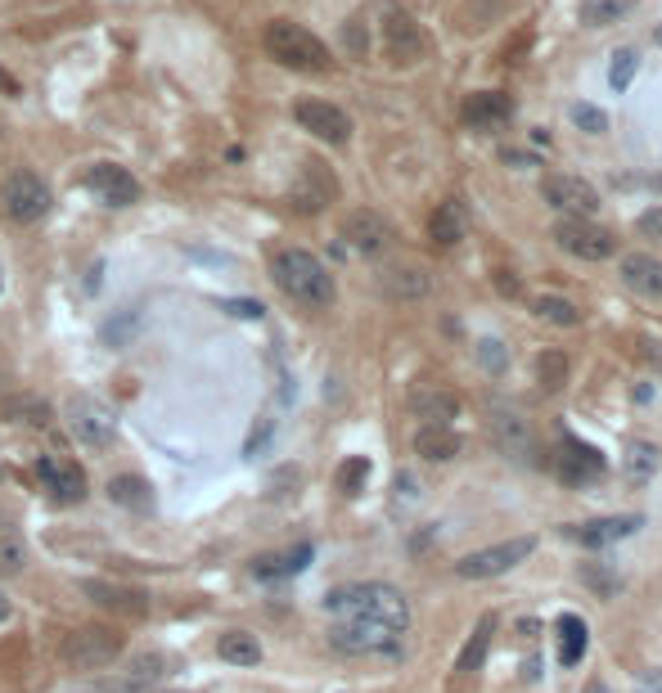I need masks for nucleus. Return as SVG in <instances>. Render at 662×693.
<instances>
[{"instance_id": "obj_7", "label": "nucleus", "mask_w": 662, "mask_h": 693, "mask_svg": "<svg viewBox=\"0 0 662 693\" xmlns=\"http://www.w3.org/2000/svg\"><path fill=\"white\" fill-rule=\"evenodd\" d=\"M64 419H68V432L91 450L113 446V437H118V414H113L100 396H86V392L73 396V401L64 405Z\"/></svg>"}, {"instance_id": "obj_32", "label": "nucleus", "mask_w": 662, "mask_h": 693, "mask_svg": "<svg viewBox=\"0 0 662 693\" xmlns=\"http://www.w3.org/2000/svg\"><path fill=\"white\" fill-rule=\"evenodd\" d=\"M626 477H631L635 486H644L653 473L662 468V450L653 446V441H631V450H626Z\"/></svg>"}, {"instance_id": "obj_33", "label": "nucleus", "mask_w": 662, "mask_h": 693, "mask_svg": "<svg viewBox=\"0 0 662 693\" xmlns=\"http://www.w3.org/2000/svg\"><path fill=\"white\" fill-rule=\"evenodd\" d=\"M532 311L541 315L545 324H554V329H572V324H581V311L568 302V297H559V293H541V297H532Z\"/></svg>"}, {"instance_id": "obj_20", "label": "nucleus", "mask_w": 662, "mask_h": 693, "mask_svg": "<svg viewBox=\"0 0 662 693\" xmlns=\"http://www.w3.org/2000/svg\"><path fill=\"white\" fill-rule=\"evenodd\" d=\"M343 239L352 252L374 257V252L388 248V221H383L379 212H370V207H356V212L343 216Z\"/></svg>"}, {"instance_id": "obj_5", "label": "nucleus", "mask_w": 662, "mask_h": 693, "mask_svg": "<svg viewBox=\"0 0 662 693\" xmlns=\"http://www.w3.org/2000/svg\"><path fill=\"white\" fill-rule=\"evenodd\" d=\"M536 554V536H514V540H500V545H487V549H473L455 563V576L464 581H491V576H505L514 572L518 563Z\"/></svg>"}, {"instance_id": "obj_35", "label": "nucleus", "mask_w": 662, "mask_h": 693, "mask_svg": "<svg viewBox=\"0 0 662 693\" xmlns=\"http://www.w3.org/2000/svg\"><path fill=\"white\" fill-rule=\"evenodd\" d=\"M563 378H568V356L563 351H541L536 356V383H541V392H559Z\"/></svg>"}, {"instance_id": "obj_37", "label": "nucleus", "mask_w": 662, "mask_h": 693, "mask_svg": "<svg viewBox=\"0 0 662 693\" xmlns=\"http://www.w3.org/2000/svg\"><path fill=\"white\" fill-rule=\"evenodd\" d=\"M635 68H640V54L631 50V45H622V50H613V63H608V86L613 90H626L635 77Z\"/></svg>"}, {"instance_id": "obj_34", "label": "nucleus", "mask_w": 662, "mask_h": 693, "mask_svg": "<svg viewBox=\"0 0 662 693\" xmlns=\"http://www.w3.org/2000/svg\"><path fill=\"white\" fill-rule=\"evenodd\" d=\"M635 9V0H581V23L586 27H613L617 18H626Z\"/></svg>"}, {"instance_id": "obj_17", "label": "nucleus", "mask_w": 662, "mask_h": 693, "mask_svg": "<svg viewBox=\"0 0 662 693\" xmlns=\"http://www.w3.org/2000/svg\"><path fill=\"white\" fill-rule=\"evenodd\" d=\"M604 468H608V459L599 455L590 441H581V437H563V450H559V477L568 486H590V482H599L604 477Z\"/></svg>"}, {"instance_id": "obj_11", "label": "nucleus", "mask_w": 662, "mask_h": 693, "mask_svg": "<svg viewBox=\"0 0 662 693\" xmlns=\"http://www.w3.org/2000/svg\"><path fill=\"white\" fill-rule=\"evenodd\" d=\"M5 212H10L19 225L41 221V216L50 212V189H46V180H41L37 171H28V167L10 171V176H5Z\"/></svg>"}, {"instance_id": "obj_19", "label": "nucleus", "mask_w": 662, "mask_h": 693, "mask_svg": "<svg viewBox=\"0 0 662 693\" xmlns=\"http://www.w3.org/2000/svg\"><path fill=\"white\" fill-rule=\"evenodd\" d=\"M334 194H338L334 171H329L325 162H316V158L302 162L298 185H293V194H289L293 207H298V212H320L325 203H334Z\"/></svg>"}, {"instance_id": "obj_48", "label": "nucleus", "mask_w": 662, "mask_h": 693, "mask_svg": "<svg viewBox=\"0 0 662 693\" xmlns=\"http://www.w3.org/2000/svg\"><path fill=\"white\" fill-rule=\"evenodd\" d=\"M649 185H653V189H658V194H662V176H653V180H649Z\"/></svg>"}, {"instance_id": "obj_31", "label": "nucleus", "mask_w": 662, "mask_h": 693, "mask_svg": "<svg viewBox=\"0 0 662 693\" xmlns=\"http://www.w3.org/2000/svg\"><path fill=\"white\" fill-rule=\"evenodd\" d=\"M217 653H221V662H230V666L262 662V644H257V635H248V630H226V635L217 639Z\"/></svg>"}, {"instance_id": "obj_49", "label": "nucleus", "mask_w": 662, "mask_h": 693, "mask_svg": "<svg viewBox=\"0 0 662 693\" xmlns=\"http://www.w3.org/2000/svg\"><path fill=\"white\" fill-rule=\"evenodd\" d=\"M653 36H658V45H662V27H658V32H653Z\"/></svg>"}, {"instance_id": "obj_23", "label": "nucleus", "mask_w": 662, "mask_h": 693, "mask_svg": "<svg viewBox=\"0 0 662 693\" xmlns=\"http://www.w3.org/2000/svg\"><path fill=\"white\" fill-rule=\"evenodd\" d=\"M464 234H469V207H464L460 198H446V203L428 216V239H433L437 248H451V243H460Z\"/></svg>"}, {"instance_id": "obj_21", "label": "nucleus", "mask_w": 662, "mask_h": 693, "mask_svg": "<svg viewBox=\"0 0 662 693\" xmlns=\"http://www.w3.org/2000/svg\"><path fill=\"white\" fill-rule=\"evenodd\" d=\"M460 117H464V126H473V131H500V126L514 117V104H509V95H500V90H473V95L464 99Z\"/></svg>"}, {"instance_id": "obj_27", "label": "nucleus", "mask_w": 662, "mask_h": 693, "mask_svg": "<svg viewBox=\"0 0 662 693\" xmlns=\"http://www.w3.org/2000/svg\"><path fill=\"white\" fill-rule=\"evenodd\" d=\"M554 630H559V662L563 666H577L581 657H586V644H590L586 617H577V612H563Z\"/></svg>"}, {"instance_id": "obj_43", "label": "nucleus", "mask_w": 662, "mask_h": 693, "mask_svg": "<svg viewBox=\"0 0 662 693\" xmlns=\"http://www.w3.org/2000/svg\"><path fill=\"white\" fill-rule=\"evenodd\" d=\"M226 311L239 320H262V302H226Z\"/></svg>"}, {"instance_id": "obj_42", "label": "nucleus", "mask_w": 662, "mask_h": 693, "mask_svg": "<svg viewBox=\"0 0 662 693\" xmlns=\"http://www.w3.org/2000/svg\"><path fill=\"white\" fill-rule=\"evenodd\" d=\"M343 41L352 54H365V18H352V23L343 27Z\"/></svg>"}, {"instance_id": "obj_46", "label": "nucleus", "mask_w": 662, "mask_h": 693, "mask_svg": "<svg viewBox=\"0 0 662 693\" xmlns=\"http://www.w3.org/2000/svg\"><path fill=\"white\" fill-rule=\"evenodd\" d=\"M10 617H14V603L5 599V594H0V626H5V621H10Z\"/></svg>"}, {"instance_id": "obj_30", "label": "nucleus", "mask_w": 662, "mask_h": 693, "mask_svg": "<svg viewBox=\"0 0 662 693\" xmlns=\"http://www.w3.org/2000/svg\"><path fill=\"white\" fill-rule=\"evenodd\" d=\"M109 500L122 504V509L145 513L149 504H154V486H149L145 477H136V473H122V477H113L109 482Z\"/></svg>"}, {"instance_id": "obj_45", "label": "nucleus", "mask_w": 662, "mask_h": 693, "mask_svg": "<svg viewBox=\"0 0 662 693\" xmlns=\"http://www.w3.org/2000/svg\"><path fill=\"white\" fill-rule=\"evenodd\" d=\"M397 495H401V500H415V495H419V491H415V477H410V473L397 477Z\"/></svg>"}, {"instance_id": "obj_13", "label": "nucleus", "mask_w": 662, "mask_h": 693, "mask_svg": "<svg viewBox=\"0 0 662 693\" xmlns=\"http://www.w3.org/2000/svg\"><path fill=\"white\" fill-rule=\"evenodd\" d=\"M541 194L550 207H559L563 216H595L599 212V194L586 185L581 176H568V171H554V176L541 180Z\"/></svg>"}, {"instance_id": "obj_25", "label": "nucleus", "mask_w": 662, "mask_h": 693, "mask_svg": "<svg viewBox=\"0 0 662 693\" xmlns=\"http://www.w3.org/2000/svg\"><path fill=\"white\" fill-rule=\"evenodd\" d=\"M410 410H415L424 423L451 428V419L460 414V401H455L451 392H442V387H415V392H410Z\"/></svg>"}, {"instance_id": "obj_8", "label": "nucleus", "mask_w": 662, "mask_h": 693, "mask_svg": "<svg viewBox=\"0 0 662 693\" xmlns=\"http://www.w3.org/2000/svg\"><path fill=\"white\" fill-rule=\"evenodd\" d=\"M329 644L338 653L352 657H397L401 653V630L379 626V621H338L329 630Z\"/></svg>"}, {"instance_id": "obj_15", "label": "nucleus", "mask_w": 662, "mask_h": 693, "mask_svg": "<svg viewBox=\"0 0 662 693\" xmlns=\"http://www.w3.org/2000/svg\"><path fill=\"white\" fill-rule=\"evenodd\" d=\"M86 189H91V194L100 198L104 207H131V203H140V180L131 176L127 167H118V162H95V167L86 171Z\"/></svg>"}, {"instance_id": "obj_3", "label": "nucleus", "mask_w": 662, "mask_h": 693, "mask_svg": "<svg viewBox=\"0 0 662 693\" xmlns=\"http://www.w3.org/2000/svg\"><path fill=\"white\" fill-rule=\"evenodd\" d=\"M262 45L280 68H293V72H329V45L320 41L316 32H307L302 23L293 18H271L262 32Z\"/></svg>"}, {"instance_id": "obj_40", "label": "nucleus", "mask_w": 662, "mask_h": 693, "mask_svg": "<svg viewBox=\"0 0 662 693\" xmlns=\"http://www.w3.org/2000/svg\"><path fill=\"white\" fill-rule=\"evenodd\" d=\"M478 365L487 369V374H505V369H509L505 342H500V338H482V342H478Z\"/></svg>"}, {"instance_id": "obj_10", "label": "nucleus", "mask_w": 662, "mask_h": 693, "mask_svg": "<svg viewBox=\"0 0 662 693\" xmlns=\"http://www.w3.org/2000/svg\"><path fill=\"white\" fill-rule=\"evenodd\" d=\"M554 243H559L563 252H572V257H581V261H608L617 252L613 234L599 230V225H590L586 216H559V221H554Z\"/></svg>"}, {"instance_id": "obj_29", "label": "nucleus", "mask_w": 662, "mask_h": 693, "mask_svg": "<svg viewBox=\"0 0 662 693\" xmlns=\"http://www.w3.org/2000/svg\"><path fill=\"white\" fill-rule=\"evenodd\" d=\"M23 567H28V540L10 518H0V581L19 576Z\"/></svg>"}, {"instance_id": "obj_14", "label": "nucleus", "mask_w": 662, "mask_h": 693, "mask_svg": "<svg viewBox=\"0 0 662 693\" xmlns=\"http://www.w3.org/2000/svg\"><path fill=\"white\" fill-rule=\"evenodd\" d=\"M82 594L91 603H100L104 612H118V617H145L154 594L149 590H136V585H118V581H100V576H86L82 581Z\"/></svg>"}, {"instance_id": "obj_6", "label": "nucleus", "mask_w": 662, "mask_h": 693, "mask_svg": "<svg viewBox=\"0 0 662 693\" xmlns=\"http://www.w3.org/2000/svg\"><path fill=\"white\" fill-rule=\"evenodd\" d=\"M122 648H127V639H122L118 630L77 626L73 635L64 639V662L73 666V671H104V666H113L122 657Z\"/></svg>"}, {"instance_id": "obj_28", "label": "nucleus", "mask_w": 662, "mask_h": 693, "mask_svg": "<svg viewBox=\"0 0 662 693\" xmlns=\"http://www.w3.org/2000/svg\"><path fill=\"white\" fill-rule=\"evenodd\" d=\"M379 288L388 297L415 302V297L428 293V275H424V270H415V266H392V270H383V275H379Z\"/></svg>"}, {"instance_id": "obj_2", "label": "nucleus", "mask_w": 662, "mask_h": 693, "mask_svg": "<svg viewBox=\"0 0 662 693\" xmlns=\"http://www.w3.org/2000/svg\"><path fill=\"white\" fill-rule=\"evenodd\" d=\"M271 279L289 302H298L302 311H329L338 297L329 266L307 248H280L271 257Z\"/></svg>"}, {"instance_id": "obj_1", "label": "nucleus", "mask_w": 662, "mask_h": 693, "mask_svg": "<svg viewBox=\"0 0 662 693\" xmlns=\"http://www.w3.org/2000/svg\"><path fill=\"white\" fill-rule=\"evenodd\" d=\"M325 608L338 621H379L406 635L410 626V599L388 581H356V585H338L325 594Z\"/></svg>"}, {"instance_id": "obj_9", "label": "nucleus", "mask_w": 662, "mask_h": 693, "mask_svg": "<svg viewBox=\"0 0 662 693\" xmlns=\"http://www.w3.org/2000/svg\"><path fill=\"white\" fill-rule=\"evenodd\" d=\"M487 428H491V441H496V450L505 459H514V464H536V459H541L536 432L527 428V419L514 410V405H491Z\"/></svg>"}, {"instance_id": "obj_12", "label": "nucleus", "mask_w": 662, "mask_h": 693, "mask_svg": "<svg viewBox=\"0 0 662 693\" xmlns=\"http://www.w3.org/2000/svg\"><path fill=\"white\" fill-rule=\"evenodd\" d=\"M293 117H298L302 131H311L325 144H347L352 140V117H347L338 104H329V99H298Z\"/></svg>"}, {"instance_id": "obj_16", "label": "nucleus", "mask_w": 662, "mask_h": 693, "mask_svg": "<svg viewBox=\"0 0 662 693\" xmlns=\"http://www.w3.org/2000/svg\"><path fill=\"white\" fill-rule=\"evenodd\" d=\"M640 527H644L640 513H613V518H590V522H577V527H563V536L586 549H604V545H617V540L635 536Z\"/></svg>"}, {"instance_id": "obj_18", "label": "nucleus", "mask_w": 662, "mask_h": 693, "mask_svg": "<svg viewBox=\"0 0 662 693\" xmlns=\"http://www.w3.org/2000/svg\"><path fill=\"white\" fill-rule=\"evenodd\" d=\"M37 477L59 504H82L86 500V473L73 464V459L59 455H41L37 459Z\"/></svg>"}, {"instance_id": "obj_47", "label": "nucleus", "mask_w": 662, "mask_h": 693, "mask_svg": "<svg viewBox=\"0 0 662 693\" xmlns=\"http://www.w3.org/2000/svg\"><path fill=\"white\" fill-rule=\"evenodd\" d=\"M586 693H613V689H608V684H599V680H595V684H586Z\"/></svg>"}, {"instance_id": "obj_26", "label": "nucleus", "mask_w": 662, "mask_h": 693, "mask_svg": "<svg viewBox=\"0 0 662 693\" xmlns=\"http://www.w3.org/2000/svg\"><path fill=\"white\" fill-rule=\"evenodd\" d=\"M491 635H496V617H478V626H473V635L464 639V648H460V657H455V671L460 675H473V671H482V662H487V653H491Z\"/></svg>"}, {"instance_id": "obj_4", "label": "nucleus", "mask_w": 662, "mask_h": 693, "mask_svg": "<svg viewBox=\"0 0 662 693\" xmlns=\"http://www.w3.org/2000/svg\"><path fill=\"white\" fill-rule=\"evenodd\" d=\"M379 36H383V54H388L392 68H415V63H424L428 36H424V27H419L401 5H383Z\"/></svg>"}, {"instance_id": "obj_38", "label": "nucleus", "mask_w": 662, "mask_h": 693, "mask_svg": "<svg viewBox=\"0 0 662 693\" xmlns=\"http://www.w3.org/2000/svg\"><path fill=\"white\" fill-rule=\"evenodd\" d=\"M163 675H167V657H158V653H145V657H136V662L127 666V680L140 684V689H149V684L163 680Z\"/></svg>"}, {"instance_id": "obj_24", "label": "nucleus", "mask_w": 662, "mask_h": 693, "mask_svg": "<svg viewBox=\"0 0 662 693\" xmlns=\"http://www.w3.org/2000/svg\"><path fill=\"white\" fill-rule=\"evenodd\" d=\"M415 455L428 459V464H446V459L460 455V437H455V428H442V423H419Z\"/></svg>"}, {"instance_id": "obj_22", "label": "nucleus", "mask_w": 662, "mask_h": 693, "mask_svg": "<svg viewBox=\"0 0 662 693\" xmlns=\"http://www.w3.org/2000/svg\"><path fill=\"white\" fill-rule=\"evenodd\" d=\"M622 279L640 297H662V257H653V252H626Z\"/></svg>"}, {"instance_id": "obj_50", "label": "nucleus", "mask_w": 662, "mask_h": 693, "mask_svg": "<svg viewBox=\"0 0 662 693\" xmlns=\"http://www.w3.org/2000/svg\"><path fill=\"white\" fill-rule=\"evenodd\" d=\"M0 288H5V270H0Z\"/></svg>"}, {"instance_id": "obj_39", "label": "nucleus", "mask_w": 662, "mask_h": 693, "mask_svg": "<svg viewBox=\"0 0 662 693\" xmlns=\"http://www.w3.org/2000/svg\"><path fill=\"white\" fill-rule=\"evenodd\" d=\"M568 117H572V126H577V131H586V135L608 131V117H604V108H595V104H581V99L568 108Z\"/></svg>"}, {"instance_id": "obj_41", "label": "nucleus", "mask_w": 662, "mask_h": 693, "mask_svg": "<svg viewBox=\"0 0 662 693\" xmlns=\"http://www.w3.org/2000/svg\"><path fill=\"white\" fill-rule=\"evenodd\" d=\"M635 230H640V239H662V207H644L635 216Z\"/></svg>"}, {"instance_id": "obj_36", "label": "nucleus", "mask_w": 662, "mask_h": 693, "mask_svg": "<svg viewBox=\"0 0 662 693\" xmlns=\"http://www.w3.org/2000/svg\"><path fill=\"white\" fill-rule=\"evenodd\" d=\"M365 482H370V459H365V455L343 459V468H338V491H343V495H361Z\"/></svg>"}, {"instance_id": "obj_44", "label": "nucleus", "mask_w": 662, "mask_h": 693, "mask_svg": "<svg viewBox=\"0 0 662 693\" xmlns=\"http://www.w3.org/2000/svg\"><path fill=\"white\" fill-rule=\"evenodd\" d=\"M640 356L649 360V365H658V369H662V342H653V338H649V342H640Z\"/></svg>"}]
</instances>
